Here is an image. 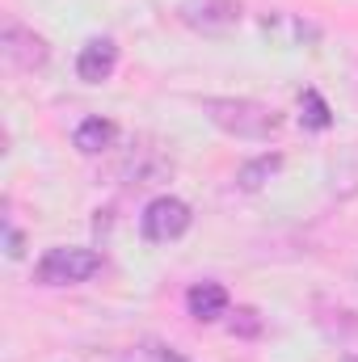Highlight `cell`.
<instances>
[{"mask_svg":"<svg viewBox=\"0 0 358 362\" xmlns=\"http://www.w3.org/2000/svg\"><path fill=\"white\" fill-rule=\"evenodd\" d=\"M202 110L232 139H270L282 127V114L266 101H253V97H207Z\"/></svg>","mask_w":358,"mask_h":362,"instance_id":"1","label":"cell"},{"mask_svg":"<svg viewBox=\"0 0 358 362\" xmlns=\"http://www.w3.org/2000/svg\"><path fill=\"white\" fill-rule=\"evenodd\" d=\"M101 270V253L93 249H47L34 266V282L42 286H72V282H85Z\"/></svg>","mask_w":358,"mask_h":362,"instance_id":"2","label":"cell"},{"mask_svg":"<svg viewBox=\"0 0 358 362\" xmlns=\"http://www.w3.org/2000/svg\"><path fill=\"white\" fill-rule=\"evenodd\" d=\"M190 206L173 198V194H161V198H152L148 206H144V215H139V232H144V240H152V245H169V240H178L190 232Z\"/></svg>","mask_w":358,"mask_h":362,"instance_id":"3","label":"cell"},{"mask_svg":"<svg viewBox=\"0 0 358 362\" xmlns=\"http://www.w3.org/2000/svg\"><path fill=\"white\" fill-rule=\"evenodd\" d=\"M178 17L194 34H224L241 21V4L236 0H181Z\"/></svg>","mask_w":358,"mask_h":362,"instance_id":"4","label":"cell"},{"mask_svg":"<svg viewBox=\"0 0 358 362\" xmlns=\"http://www.w3.org/2000/svg\"><path fill=\"white\" fill-rule=\"evenodd\" d=\"M0 51H4V59H8L13 68H21V72H34V68H42V64L51 59L47 38L34 34V30H25L21 21H8V25H4V34H0Z\"/></svg>","mask_w":358,"mask_h":362,"instance_id":"5","label":"cell"},{"mask_svg":"<svg viewBox=\"0 0 358 362\" xmlns=\"http://www.w3.org/2000/svg\"><path fill=\"white\" fill-rule=\"evenodd\" d=\"M114 68H118V42H114V38H89V42L81 47V55H76V76H81L85 85L110 81Z\"/></svg>","mask_w":358,"mask_h":362,"instance_id":"6","label":"cell"},{"mask_svg":"<svg viewBox=\"0 0 358 362\" xmlns=\"http://www.w3.org/2000/svg\"><path fill=\"white\" fill-rule=\"evenodd\" d=\"M185 308H190L194 320H219L228 312V291L219 282H198V286H190Z\"/></svg>","mask_w":358,"mask_h":362,"instance_id":"7","label":"cell"},{"mask_svg":"<svg viewBox=\"0 0 358 362\" xmlns=\"http://www.w3.org/2000/svg\"><path fill=\"white\" fill-rule=\"evenodd\" d=\"M114 135H118V127L110 122V118H101V114H93L85 118L81 127H76V135H72V144L85 152V156H97V152H105L110 144H114Z\"/></svg>","mask_w":358,"mask_h":362,"instance_id":"8","label":"cell"},{"mask_svg":"<svg viewBox=\"0 0 358 362\" xmlns=\"http://www.w3.org/2000/svg\"><path fill=\"white\" fill-rule=\"evenodd\" d=\"M262 30H266L270 38L287 42V47H295V42H304V38H316V34H321L316 25H308V21H299V17H291V13H266V17H262Z\"/></svg>","mask_w":358,"mask_h":362,"instance_id":"9","label":"cell"},{"mask_svg":"<svg viewBox=\"0 0 358 362\" xmlns=\"http://www.w3.org/2000/svg\"><path fill=\"white\" fill-rule=\"evenodd\" d=\"M278 169H282V156H278V152H266V156H258V160H249V165H241V169H236V189L258 194V189L278 173Z\"/></svg>","mask_w":358,"mask_h":362,"instance_id":"10","label":"cell"},{"mask_svg":"<svg viewBox=\"0 0 358 362\" xmlns=\"http://www.w3.org/2000/svg\"><path fill=\"white\" fill-rule=\"evenodd\" d=\"M299 105H304V127H312V131H325V127L333 122V114H329L325 97H321L316 89L304 93V101H299Z\"/></svg>","mask_w":358,"mask_h":362,"instance_id":"11","label":"cell"},{"mask_svg":"<svg viewBox=\"0 0 358 362\" xmlns=\"http://www.w3.org/2000/svg\"><path fill=\"white\" fill-rule=\"evenodd\" d=\"M232 333H241V337H258V333H262L258 312H253V308H241V312H236V320H232Z\"/></svg>","mask_w":358,"mask_h":362,"instance_id":"12","label":"cell"},{"mask_svg":"<svg viewBox=\"0 0 358 362\" xmlns=\"http://www.w3.org/2000/svg\"><path fill=\"white\" fill-rule=\"evenodd\" d=\"M152 362H190V358H181L178 350H169V346H152Z\"/></svg>","mask_w":358,"mask_h":362,"instance_id":"13","label":"cell"},{"mask_svg":"<svg viewBox=\"0 0 358 362\" xmlns=\"http://www.w3.org/2000/svg\"><path fill=\"white\" fill-rule=\"evenodd\" d=\"M8 257H21V232L8 228Z\"/></svg>","mask_w":358,"mask_h":362,"instance_id":"14","label":"cell"}]
</instances>
